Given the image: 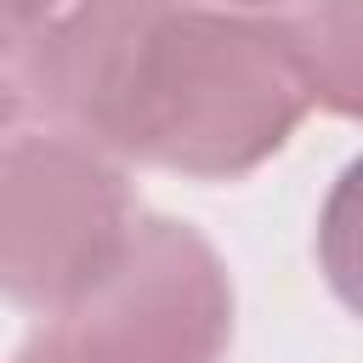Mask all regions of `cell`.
I'll use <instances>...</instances> for the list:
<instances>
[{"label": "cell", "mask_w": 363, "mask_h": 363, "mask_svg": "<svg viewBox=\"0 0 363 363\" xmlns=\"http://www.w3.org/2000/svg\"><path fill=\"white\" fill-rule=\"evenodd\" d=\"M23 79L45 125L193 182L250 176L312 113L295 17L204 0H74Z\"/></svg>", "instance_id": "1"}, {"label": "cell", "mask_w": 363, "mask_h": 363, "mask_svg": "<svg viewBox=\"0 0 363 363\" xmlns=\"http://www.w3.org/2000/svg\"><path fill=\"white\" fill-rule=\"evenodd\" d=\"M142 221L125 164L57 125L0 142V295L68 318Z\"/></svg>", "instance_id": "2"}, {"label": "cell", "mask_w": 363, "mask_h": 363, "mask_svg": "<svg viewBox=\"0 0 363 363\" xmlns=\"http://www.w3.org/2000/svg\"><path fill=\"white\" fill-rule=\"evenodd\" d=\"M57 329L96 363H221L233 340V284L210 238L187 221L142 216Z\"/></svg>", "instance_id": "3"}, {"label": "cell", "mask_w": 363, "mask_h": 363, "mask_svg": "<svg viewBox=\"0 0 363 363\" xmlns=\"http://www.w3.org/2000/svg\"><path fill=\"white\" fill-rule=\"evenodd\" d=\"M312 108L363 125V0H301L295 11Z\"/></svg>", "instance_id": "4"}, {"label": "cell", "mask_w": 363, "mask_h": 363, "mask_svg": "<svg viewBox=\"0 0 363 363\" xmlns=\"http://www.w3.org/2000/svg\"><path fill=\"white\" fill-rule=\"evenodd\" d=\"M318 267L335 301L363 318V153L335 176L318 210Z\"/></svg>", "instance_id": "5"}, {"label": "cell", "mask_w": 363, "mask_h": 363, "mask_svg": "<svg viewBox=\"0 0 363 363\" xmlns=\"http://www.w3.org/2000/svg\"><path fill=\"white\" fill-rule=\"evenodd\" d=\"M23 113H34L28 79H23V45L0 40V142H6L11 130H23Z\"/></svg>", "instance_id": "6"}, {"label": "cell", "mask_w": 363, "mask_h": 363, "mask_svg": "<svg viewBox=\"0 0 363 363\" xmlns=\"http://www.w3.org/2000/svg\"><path fill=\"white\" fill-rule=\"evenodd\" d=\"M74 0H0V40L28 45L40 28H51Z\"/></svg>", "instance_id": "7"}, {"label": "cell", "mask_w": 363, "mask_h": 363, "mask_svg": "<svg viewBox=\"0 0 363 363\" xmlns=\"http://www.w3.org/2000/svg\"><path fill=\"white\" fill-rule=\"evenodd\" d=\"M11 363H96V357H91V352H79V340H74L68 329H57V323H51V329H40V335H34Z\"/></svg>", "instance_id": "8"}, {"label": "cell", "mask_w": 363, "mask_h": 363, "mask_svg": "<svg viewBox=\"0 0 363 363\" xmlns=\"http://www.w3.org/2000/svg\"><path fill=\"white\" fill-rule=\"evenodd\" d=\"M204 6H238V11H295L301 0H204Z\"/></svg>", "instance_id": "9"}]
</instances>
